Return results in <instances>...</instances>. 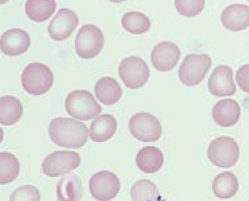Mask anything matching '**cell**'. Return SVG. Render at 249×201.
Segmentation results:
<instances>
[{
    "instance_id": "6da1fadb",
    "label": "cell",
    "mask_w": 249,
    "mask_h": 201,
    "mask_svg": "<svg viewBox=\"0 0 249 201\" xmlns=\"http://www.w3.org/2000/svg\"><path fill=\"white\" fill-rule=\"evenodd\" d=\"M49 134L52 142L61 148L77 149L86 144L89 130L83 122L70 118L58 117L52 120Z\"/></svg>"
},
{
    "instance_id": "7a4b0ae2",
    "label": "cell",
    "mask_w": 249,
    "mask_h": 201,
    "mask_svg": "<svg viewBox=\"0 0 249 201\" xmlns=\"http://www.w3.org/2000/svg\"><path fill=\"white\" fill-rule=\"evenodd\" d=\"M21 82L27 93L34 96L43 95L48 92L53 84V73L46 65L32 63L24 69Z\"/></svg>"
},
{
    "instance_id": "3957f363",
    "label": "cell",
    "mask_w": 249,
    "mask_h": 201,
    "mask_svg": "<svg viewBox=\"0 0 249 201\" xmlns=\"http://www.w3.org/2000/svg\"><path fill=\"white\" fill-rule=\"evenodd\" d=\"M67 113L75 119L90 120L102 112L101 105L89 91L78 90L68 94L65 103Z\"/></svg>"
},
{
    "instance_id": "277c9868",
    "label": "cell",
    "mask_w": 249,
    "mask_h": 201,
    "mask_svg": "<svg viewBox=\"0 0 249 201\" xmlns=\"http://www.w3.org/2000/svg\"><path fill=\"white\" fill-rule=\"evenodd\" d=\"M208 157L217 167L229 168L237 163L240 157L239 147L232 137L223 136L216 138L209 146Z\"/></svg>"
},
{
    "instance_id": "5b68a950",
    "label": "cell",
    "mask_w": 249,
    "mask_h": 201,
    "mask_svg": "<svg viewBox=\"0 0 249 201\" xmlns=\"http://www.w3.org/2000/svg\"><path fill=\"white\" fill-rule=\"evenodd\" d=\"M212 59L206 54L186 56L178 70L180 82L187 86L199 84L212 67Z\"/></svg>"
},
{
    "instance_id": "8992f818",
    "label": "cell",
    "mask_w": 249,
    "mask_h": 201,
    "mask_svg": "<svg viewBox=\"0 0 249 201\" xmlns=\"http://www.w3.org/2000/svg\"><path fill=\"white\" fill-rule=\"evenodd\" d=\"M104 47V36L99 27L85 24L78 31L75 38V52L79 57L90 59L96 57Z\"/></svg>"
},
{
    "instance_id": "52a82bcc",
    "label": "cell",
    "mask_w": 249,
    "mask_h": 201,
    "mask_svg": "<svg viewBox=\"0 0 249 201\" xmlns=\"http://www.w3.org/2000/svg\"><path fill=\"white\" fill-rule=\"evenodd\" d=\"M129 129L133 137L142 142L157 141L162 134V127L159 120L148 113L133 115L129 120Z\"/></svg>"
},
{
    "instance_id": "ba28073f",
    "label": "cell",
    "mask_w": 249,
    "mask_h": 201,
    "mask_svg": "<svg viewBox=\"0 0 249 201\" xmlns=\"http://www.w3.org/2000/svg\"><path fill=\"white\" fill-rule=\"evenodd\" d=\"M119 75L126 87L139 89L148 82L150 69L143 59L136 56L124 59L119 66Z\"/></svg>"
},
{
    "instance_id": "9c48e42d",
    "label": "cell",
    "mask_w": 249,
    "mask_h": 201,
    "mask_svg": "<svg viewBox=\"0 0 249 201\" xmlns=\"http://www.w3.org/2000/svg\"><path fill=\"white\" fill-rule=\"evenodd\" d=\"M80 162V155L76 152L57 151L47 155L42 164V169L49 177H58L74 170Z\"/></svg>"
},
{
    "instance_id": "30bf717a",
    "label": "cell",
    "mask_w": 249,
    "mask_h": 201,
    "mask_svg": "<svg viewBox=\"0 0 249 201\" xmlns=\"http://www.w3.org/2000/svg\"><path fill=\"white\" fill-rule=\"evenodd\" d=\"M91 195L99 201H108L116 197L120 191L119 178L107 170L96 172L89 182Z\"/></svg>"
},
{
    "instance_id": "8fae6325",
    "label": "cell",
    "mask_w": 249,
    "mask_h": 201,
    "mask_svg": "<svg viewBox=\"0 0 249 201\" xmlns=\"http://www.w3.org/2000/svg\"><path fill=\"white\" fill-rule=\"evenodd\" d=\"M79 24L78 16L68 8H61L51 21L48 32L51 38L61 41L70 37Z\"/></svg>"
},
{
    "instance_id": "7c38bea8",
    "label": "cell",
    "mask_w": 249,
    "mask_h": 201,
    "mask_svg": "<svg viewBox=\"0 0 249 201\" xmlns=\"http://www.w3.org/2000/svg\"><path fill=\"white\" fill-rule=\"evenodd\" d=\"M180 57V49L176 44L164 41L154 47L151 53V61L158 71L167 72L177 66Z\"/></svg>"
},
{
    "instance_id": "4fadbf2b",
    "label": "cell",
    "mask_w": 249,
    "mask_h": 201,
    "mask_svg": "<svg viewBox=\"0 0 249 201\" xmlns=\"http://www.w3.org/2000/svg\"><path fill=\"white\" fill-rule=\"evenodd\" d=\"M208 89L216 97L232 96L236 92L233 71L226 65H220L213 70L208 80Z\"/></svg>"
},
{
    "instance_id": "5bb4252c",
    "label": "cell",
    "mask_w": 249,
    "mask_h": 201,
    "mask_svg": "<svg viewBox=\"0 0 249 201\" xmlns=\"http://www.w3.org/2000/svg\"><path fill=\"white\" fill-rule=\"evenodd\" d=\"M31 45L29 34L24 30L13 29L3 33L0 39V48L4 55L18 56L27 51Z\"/></svg>"
},
{
    "instance_id": "9a60e30c",
    "label": "cell",
    "mask_w": 249,
    "mask_h": 201,
    "mask_svg": "<svg viewBox=\"0 0 249 201\" xmlns=\"http://www.w3.org/2000/svg\"><path fill=\"white\" fill-rule=\"evenodd\" d=\"M222 24L232 32H240L249 26V6L232 4L226 7L221 15Z\"/></svg>"
},
{
    "instance_id": "2e32d148",
    "label": "cell",
    "mask_w": 249,
    "mask_h": 201,
    "mask_svg": "<svg viewBox=\"0 0 249 201\" xmlns=\"http://www.w3.org/2000/svg\"><path fill=\"white\" fill-rule=\"evenodd\" d=\"M241 117V107L233 99L221 100L212 110V117L217 125L230 127L237 123Z\"/></svg>"
},
{
    "instance_id": "e0dca14e",
    "label": "cell",
    "mask_w": 249,
    "mask_h": 201,
    "mask_svg": "<svg viewBox=\"0 0 249 201\" xmlns=\"http://www.w3.org/2000/svg\"><path fill=\"white\" fill-rule=\"evenodd\" d=\"M164 155L159 148L147 146L142 148L136 155V164L145 174L159 172L164 164Z\"/></svg>"
},
{
    "instance_id": "ac0fdd59",
    "label": "cell",
    "mask_w": 249,
    "mask_h": 201,
    "mask_svg": "<svg viewBox=\"0 0 249 201\" xmlns=\"http://www.w3.org/2000/svg\"><path fill=\"white\" fill-rule=\"evenodd\" d=\"M117 122L110 115H101L93 120L90 127V139L94 142H106L116 133Z\"/></svg>"
},
{
    "instance_id": "d6986e66",
    "label": "cell",
    "mask_w": 249,
    "mask_h": 201,
    "mask_svg": "<svg viewBox=\"0 0 249 201\" xmlns=\"http://www.w3.org/2000/svg\"><path fill=\"white\" fill-rule=\"evenodd\" d=\"M96 98L105 105H113L122 98V87L116 80L110 77L100 79L94 87Z\"/></svg>"
},
{
    "instance_id": "ffe728a7",
    "label": "cell",
    "mask_w": 249,
    "mask_h": 201,
    "mask_svg": "<svg viewBox=\"0 0 249 201\" xmlns=\"http://www.w3.org/2000/svg\"><path fill=\"white\" fill-rule=\"evenodd\" d=\"M23 114V106L17 98L3 96L0 99V123L4 126L15 125Z\"/></svg>"
},
{
    "instance_id": "44dd1931",
    "label": "cell",
    "mask_w": 249,
    "mask_h": 201,
    "mask_svg": "<svg viewBox=\"0 0 249 201\" xmlns=\"http://www.w3.org/2000/svg\"><path fill=\"white\" fill-rule=\"evenodd\" d=\"M239 184L232 172H225L215 176L212 183V190L219 199H231L237 193Z\"/></svg>"
},
{
    "instance_id": "7402d4cb",
    "label": "cell",
    "mask_w": 249,
    "mask_h": 201,
    "mask_svg": "<svg viewBox=\"0 0 249 201\" xmlns=\"http://www.w3.org/2000/svg\"><path fill=\"white\" fill-rule=\"evenodd\" d=\"M56 8L55 0H27L25 5L26 15L36 22L49 20L53 15Z\"/></svg>"
},
{
    "instance_id": "603a6c76",
    "label": "cell",
    "mask_w": 249,
    "mask_h": 201,
    "mask_svg": "<svg viewBox=\"0 0 249 201\" xmlns=\"http://www.w3.org/2000/svg\"><path fill=\"white\" fill-rule=\"evenodd\" d=\"M81 181L75 174H70L61 178L57 186L59 201H80L82 198Z\"/></svg>"
},
{
    "instance_id": "cb8c5ba5",
    "label": "cell",
    "mask_w": 249,
    "mask_h": 201,
    "mask_svg": "<svg viewBox=\"0 0 249 201\" xmlns=\"http://www.w3.org/2000/svg\"><path fill=\"white\" fill-rule=\"evenodd\" d=\"M0 184H8L15 181L20 173V166L17 157L8 152L0 153Z\"/></svg>"
},
{
    "instance_id": "d4e9b609",
    "label": "cell",
    "mask_w": 249,
    "mask_h": 201,
    "mask_svg": "<svg viewBox=\"0 0 249 201\" xmlns=\"http://www.w3.org/2000/svg\"><path fill=\"white\" fill-rule=\"evenodd\" d=\"M123 27L133 34H142L148 32L151 27L149 17L139 12H129L123 16Z\"/></svg>"
},
{
    "instance_id": "484cf974",
    "label": "cell",
    "mask_w": 249,
    "mask_h": 201,
    "mask_svg": "<svg viewBox=\"0 0 249 201\" xmlns=\"http://www.w3.org/2000/svg\"><path fill=\"white\" fill-rule=\"evenodd\" d=\"M133 201H158L159 191L157 186L149 180H140L131 187Z\"/></svg>"
},
{
    "instance_id": "4316f807",
    "label": "cell",
    "mask_w": 249,
    "mask_h": 201,
    "mask_svg": "<svg viewBox=\"0 0 249 201\" xmlns=\"http://www.w3.org/2000/svg\"><path fill=\"white\" fill-rule=\"evenodd\" d=\"M205 0H175L177 12L184 17H196L202 12Z\"/></svg>"
},
{
    "instance_id": "83f0119b",
    "label": "cell",
    "mask_w": 249,
    "mask_h": 201,
    "mask_svg": "<svg viewBox=\"0 0 249 201\" xmlns=\"http://www.w3.org/2000/svg\"><path fill=\"white\" fill-rule=\"evenodd\" d=\"M10 201H41V194L36 187L26 185L17 188L10 196Z\"/></svg>"
},
{
    "instance_id": "f1b7e54d",
    "label": "cell",
    "mask_w": 249,
    "mask_h": 201,
    "mask_svg": "<svg viewBox=\"0 0 249 201\" xmlns=\"http://www.w3.org/2000/svg\"><path fill=\"white\" fill-rule=\"evenodd\" d=\"M236 81L241 90L249 94V64L244 65L238 69Z\"/></svg>"
},
{
    "instance_id": "f546056e",
    "label": "cell",
    "mask_w": 249,
    "mask_h": 201,
    "mask_svg": "<svg viewBox=\"0 0 249 201\" xmlns=\"http://www.w3.org/2000/svg\"><path fill=\"white\" fill-rule=\"evenodd\" d=\"M108 1L113 3H121L123 2V1H127V0H108Z\"/></svg>"
},
{
    "instance_id": "4dcf8cb0",
    "label": "cell",
    "mask_w": 249,
    "mask_h": 201,
    "mask_svg": "<svg viewBox=\"0 0 249 201\" xmlns=\"http://www.w3.org/2000/svg\"><path fill=\"white\" fill-rule=\"evenodd\" d=\"M247 1H249V0H247Z\"/></svg>"
}]
</instances>
